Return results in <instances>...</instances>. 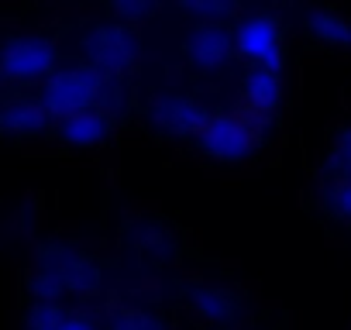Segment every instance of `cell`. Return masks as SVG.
I'll return each mask as SVG.
<instances>
[{"label":"cell","mask_w":351,"mask_h":330,"mask_svg":"<svg viewBox=\"0 0 351 330\" xmlns=\"http://www.w3.org/2000/svg\"><path fill=\"white\" fill-rule=\"evenodd\" d=\"M104 97H107V76L100 69H93L90 62L86 66L56 69L45 79V90H42V103H45L49 117H56V120L73 114V110L104 103Z\"/></svg>","instance_id":"cell-1"},{"label":"cell","mask_w":351,"mask_h":330,"mask_svg":"<svg viewBox=\"0 0 351 330\" xmlns=\"http://www.w3.org/2000/svg\"><path fill=\"white\" fill-rule=\"evenodd\" d=\"M258 117H238V114H210L204 127L197 131L200 151H207L217 162H245L258 148Z\"/></svg>","instance_id":"cell-2"},{"label":"cell","mask_w":351,"mask_h":330,"mask_svg":"<svg viewBox=\"0 0 351 330\" xmlns=\"http://www.w3.org/2000/svg\"><path fill=\"white\" fill-rule=\"evenodd\" d=\"M59 52L49 38L42 35H25V38H11L4 49H0V69H4L8 79L14 83H38L49 79L56 73Z\"/></svg>","instance_id":"cell-3"},{"label":"cell","mask_w":351,"mask_h":330,"mask_svg":"<svg viewBox=\"0 0 351 330\" xmlns=\"http://www.w3.org/2000/svg\"><path fill=\"white\" fill-rule=\"evenodd\" d=\"M83 55L104 76H121L138 62V38L124 25H100L83 38Z\"/></svg>","instance_id":"cell-4"},{"label":"cell","mask_w":351,"mask_h":330,"mask_svg":"<svg viewBox=\"0 0 351 330\" xmlns=\"http://www.w3.org/2000/svg\"><path fill=\"white\" fill-rule=\"evenodd\" d=\"M38 296L42 299H62L69 292H90L97 289V268L83 258V255H69V251H56L45 258V268L38 272Z\"/></svg>","instance_id":"cell-5"},{"label":"cell","mask_w":351,"mask_h":330,"mask_svg":"<svg viewBox=\"0 0 351 330\" xmlns=\"http://www.w3.org/2000/svg\"><path fill=\"white\" fill-rule=\"evenodd\" d=\"M234 52L252 66L282 69V28L272 18H248L234 35Z\"/></svg>","instance_id":"cell-6"},{"label":"cell","mask_w":351,"mask_h":330,"mask_svg":"<svg viewBox=\"0 0 351 330\" xmlns=\"http://www.w3.org/2000/svg\"><path fill=\"white\" fill-rule=\"evenodd\" d=\"M207 117H210V110L190 97H162L152 103L155 127L165 134H176V138H197V131L204 127Z\"/></svg>","instance_id":"cell-7"},{"label":"cell","mask_w":351,"mask_h":330,"mask_svg":"<svg viewBox=\"0 0 351 330\" xmlns=\"http://www.w3.org/2000/svg\"><path fill=\"white\" fill-rule=\"evenodd\" d=\"M231 52H234L231 35H228L221 25H214V21L200 25V28L186 38V59H190V66L200 69V73H214V69L228 66V62H231Z\"/></svg>","instance_id":"cell-8"},{"label":"cell","mask_w":351,"mask_h":330,"mask_svg":"<svg viewBox=\"0 0 351 330\" xmlns=\"http://www.w3.org/2000/svg\"><path fill=\"white\" fill-rule=\"evenodd\" d=\"M59 134H62L66 144L93 148L110 134V117L100 103H93V107H83V110H73V114L59 117Z\"/></svg>","instance_id":"cell-9"},{"label":"cell","mask_w":351,"mask_h":330,"mask_svg":"<svg viewBox=\"0 0 351 330\" xmlns=\"http://www.w3.org/2000/svg\"><path fill=\"white\" fill-rule=\"evenodd\" d=\"M241 97H245V107L252 110V117H272V110L282 103V79H279V69L255 66V69L245 76Z\"/></svg>","instance_id":"cell-10"},{"label":"cell","mask_w":351,"mask_h":330,"mask_svg":"<svg viewBox=\"0 0 351 330\" xmlns=\"http://www.w3.org/2000/svg\"><path fill=\"white\" fill-rule=\"evenodd\" d=\"M49 110L42 100H28V97H14L8 103H0V131H8V134H42L45 124H49Z\"/></svg>","instance_id":"cell-11"},{"label":"cell","mask_w":351,"mask_h":330,"mask_svg":"<svg viewBox=\"0 0 351 330\" xmlns=\"http://www.w3.org/2000/svg\"><path fill=\"white\" fill-rule=\"evenodd\" d=\"M28 323L35 327H86L90 316L86 313H76L73 306H66L62 299H42L32 313H28Z\"/></svg>","instance_id":"cell-12"},{"label":"cell","mask_w":351,"mask_h":330,"mask_svg":"<svg viewBox=\"0 0 351 330\" xmlns=\"http://www.w3.org/2000/svg\"><path fill=\"white\" fill-rule=\"evenodd\" d=\"M310 35L327 42V45H337V49H351V21H344L341 14H330V11H317L310 14L306 21Z\"/></svg>","instance_id":"cell-13"},{"label":"cell","mask_w":351,"mask_h":330,"mask_svg":"<svg viewBox=\"0 0 351 330\" xmlns=\"http://www.w3.org/2000/svg\"><path fill=\"white\" fill-rule=\"evenodd\" d=\"M193 306H197L207 320H217V323H224V320H231V316L238 313V303H234L224 289H214V285L197 289V292H193Z\"/></svg>","instance_id":"cell-14"},{"label":"cell","mask_w":351,"mask_h":330,"mask_svg":"<svg viewBox=\"0 0 351 330\" xmlns=\"http://www.w3.org/2000/svg\"><path fill=\"white\" fill-rule=\"evenodd\" d=\"M183 8L200 21H221L234 11V0H183Z\"/></svg>","instance_id":"cell-15"},{"label":"cell","mask_w":351,"mask_h":330,"mask_svg":"<svg viewBox=\"0 0 351 330\" xmlns=\"http://www.w3.org/2000/svg\"><path fill=\"white\" fill-rule=\"evenodd\" d=\"M330 207L337 210V217L351 220V179L348 176H341V183L330 190Z\"/></svg>","instance_id":"cell-16"},{"label":"cell","mask_w":351,"mask_h":330,"mask_svg":"<svg viewBox=\"0 0 351 330\" xmlns=\"http://www.w3.org/2000/svg\"><path fill=\"white\" fill-rule=\"evenodd\" d=\"M334 158H337V169H341V176H348V179H351V131H344V134H341Z\"/></svg>","instance_id":"cell-17"},{"label":"cell","mask_w":351,"mask_h":330,"mask_svg":"<svg viewBox=\"0 0 351 330\" xmlns=\"http://www.w3.org/2000/svg\"><path fill=\"white\" fill-rule=\"evenodd\" d=\"M110 323H117V327H158V320L148 313H124V316H114Z\"/></svg>","instance_id":"cell-18"},{"label":"cell","mask_w":351,"mask_h":330,"mask_svg":"<svg viewBox=\"0 0 351 330\" xmlns=\"http://www.w3.org/2000/svg\"><path fill=\"white\" fill-rule=\"evenodd\" d=\"M0 79H4V69H0Z\"/></svg>","instance_id":"cell-19"}]
</instances>
